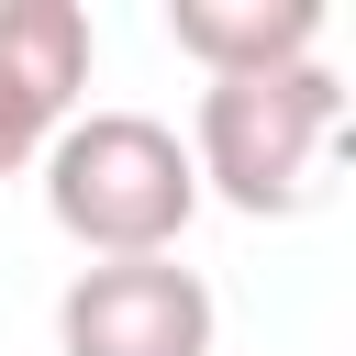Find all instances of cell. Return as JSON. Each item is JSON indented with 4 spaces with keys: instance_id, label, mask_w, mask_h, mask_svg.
<instances>
[{
    "instance_id": "obj_1",
    "label": "cell",
    "mask_w": 356,
    "mask_h": 356,
    "mask_svg": "<svg viewBox=\"0 0 356 356\" xmlns=\"http://www.w3.org/2000/svg\"><path fill=\"white\" fill-rule=\"evenodd\" d=\"M44 178V211L56 234L100 267V256H178L189 211H200V178H189V145L178 122L156 111H67L33 156Z\"/></svg>"
},
{
    "instance_id": "obj_2",
    "label": "cell",
    "mask_w": 356,
    "mask_h": 356,
    "mask_svg": "<svg viewBox=\"0 0 356 356\" xmlns=\"http://www.w3.org/2000/svg\"><path fill=\"white\" fill-rule=\"evenodd\" d=\"M334 134H345V78L323 56L267 67V78H200L189 178H200V200H234L245 222H289L323 178Z\"/></svg>"
},
{
    "instance_id": "obj_3",
    "label": "cell",
    "mask_w": 356,
    "mask_h": 356,
    "mask_svg": "<svg viewBox=\"0 0 356 356\" xmlns=\"http://www.w3.org/2000/svg\"><path fill=\"white\" fill-rule=\"evenodd\" d=\"M211 334H222L211 278L178 267V256H100L56 300L67 356H211Z\"/></svg>"
},
{
    "instance_id": "obj_4",
    "label": "cell",
    "mask_w": 356,
    "mask_h": 356,
    "mask_svg": "<svg viewBox=\"0 0 356 356\" xmlns=\"http://www.w3.org/2000/svg\"><path fill=\"white\" fill-rule=\"evenodd\" d=\"M167 44L200 78H267L323 56V0H167Z\"/></svg>"
},
{
    "instance_id": "obj_5",
    "label": "cell",
    "mask_w": 356,
    "mask_h": 356,
    "mask_svg": "<svg viewBox=\"0 0 356 356\" xmlns=\"http://www.w3.org/2000/svg\"><path fill=\"white\" fill-rule=\"evenodd\" d=\"M89 89V11L78 0H0V100H22L44 134Z\"/></svg>"
},
{
    "instance_id": "obj_6",
    "label": "cell",
    "mask_w": 356,
    "mask_h": 356,
    "mask_svg": "<svg viewBox=\"0 0 356 356\" xmlns=\"http://www.w3.org/2000/svg\"><path fill=\"white\" fill-rule=\"evenodd\" d=\"M33 156H44V122H33L22 100H0V178H22Z\"/></svg>"
}]
</instances>
